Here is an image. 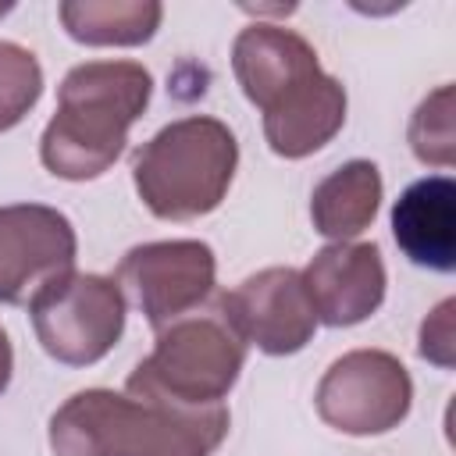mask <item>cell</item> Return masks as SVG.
<instances>
[{
  "label": "cell",
  "mask_w": 456,
  "mask_h": 456,
  "mask_svg": "<svg viewBox=\"0 0 456 456\" xmlns=\"http://www.w3.org/2000/svg\"><path fill=\"white\" fill-rule=\"evenodd\" d=\"M228 431V410L128 399L107 388L71 395L50 420L57 456H210Z\"/></svg>",
  "instance_id": "1"
},
{
  "label": "cell",
  "mask_w": 456,
  "mask_h": 456,
  "mask_svg": "<svg viewBox=\"0 0 456 456\" xmlns=\"http://www.w3.org/2000/svg\"><path fill=\"white\" fill-rule=\"evenodd\" d=\"M153 78L135 61H89L64 75L57 114L43 132V164L61 178H96L125 150L150 103Z\"/></svg>",
  "instance_id": "2"
},
{
  "label": "cell",
  "mask_w": 456,
  "mask_h": 456,
  "mask_svg": "<svg viewBox=\"0 0 456 456\" xmlns=\"http://www.w3.org/2000/svg\"><path fill=\"white\" fill-rule=\"evenodd\" d=\"M239 146L217 118H182L160 128L132 164L142 203L167 221L214 210L235 175Z\"/></svg>",
  "instance_id": "3"
},
{
  "label": "cell",
  "mask_w": 456,
  "mask_h": 456,
  "mask_svg": "<svg viewBox=\"0 0 456 456\" xmlns=\"http://www.w3.org/2000/svg\"><path fill=\"white\" fill-rule=\"evenodd\" d=\"M246 342L217 314L185 317L160 328L157 349L128 374L135 399H157L185 410L217 406L242 370Z\"/></svg>",
  "instance_id": "4"
},
{
  "label": "cell",
  "mask_w": 456,
  "mask_h": 456,
  "mask_svg": "<svg viewBox=\"0 0 456 456\" xmlns=\"http://www.w3.org/2000/svg\"><path fill=\"white\" fill-rule=\"evenodd\" d=\"M32 324L50 356L71 367L96 363L125 328V296L100 274H64L32 303Z\"/></svg>",
  "instance_id": "5"
},
{
  "label": "cell",
  "mask_w": 456,
  "mask_h": 456,
  "mask_svg": "<svg viewBox=\"0 0 456 456\" xmlns=\"http://www.w3.org/2000/svg\"><path fill=\"white\" fill-rule=\"evenodd\" d=\"M410 374L381 349L346 353L317 385V413L346 435H378L395 428L410 410Z\"/></svg>",
  "instance_id": "6"
},
{
  "label": "cell",
  "mask_w": 456,
  "mask_h": 456,
  "mask_svg": "<svg viewBox=\"0 0 456 456\" xmlns=\"http://www.w3.org/2000/svg\"><path fill=\"white\" fill-rule=\"evenodd\" d=\"M75 228L43 203L0 207V303H32L46 285L71 274Z\"/></svg>",
  "instance_id": "7"
},
{
  "label": "cell",
  "mask_w": 456,
  "mask_h": 456,
  "mask_svg": "<svg viewBox=\"0 0 456 456\" xmlns=\"http://www.w3.org/2000/svg\"><path fill=\"white\" fill-rule=\"evenodd\" d=\"M118 289L135 299L153 328H167L210 296L214 253L196 239L135 246L118 267Z\"/></svg>",
  "instance_id": "8"
},
{
  "label": "cell",
  "mask_w": 456,
  "mask_h": 456,
  "mask_svg": "<svg viewBox=\"0 0 456 456\" xmlns=\"http://www.w3.org/2000/svg\"><path fill=\"white\" fill-rule=\"evenodd\" d=\"M217 310L242 342H253L271 356L303 349L317 328L303 278L292 267H267L246 278L217 299Z\"/></svg>",
  "instance_id": "9"
},
{
  "label": "cell",
  "mask_w": 456,
  "mask_h": 456,
  "mask_svg": "<svg viewBox=\"0 0 456 456\" xmlns=\"http://www.w3.org/2000/svg\"><path fill=\"white\" fill-rule=\"evenodd\" d=\"M314 317L342 328L370 317L385 299V264L370 242H335L299 274Z\"/></svg>",
  "instance_id": "10"
},
{
  "label": "cell",
  "mask_w": 456,
  "mask_h": 456,
  "mask_svg": "<svg viewBox=\"0 0 456 456\" xmlns=\"http://www.w3.org/2000/svg\"><path fill=\"white\" fill-rule=\"evenodd\" d=\"M232 68L246 96L260 110H267L281 93H289L292 86L321 71L317 53L303 36H296L292 28L260 25V21L239 32L232 46Z\"/></svg>",
  "instance_id": "11"
},
{
  "label": "cell",
  "mask_w": 456,
  "mask_h": 456,
  "mask_svg": "<svg viewBox=\"0 0 456 456\" xmlns=\"http://www.w3.org/2000/svg\"><path fill=\"white\" fill-rule=\"evenodd\" d=\"M342 121H346V89L324 71H314L264 110L267 142L281 157H306L321 150L342 128Z\"/></svg>",
  "instance_id": "12"
},
{
  "label": "cell",
  "mask_w": 456,
  "mask_h": 456,
  "mask_svg": "<svg viewBox=\"0 0 456 456\" xmlns=\"http://www.w3.org/2000/svg\"><path fill=\"white\" fill-rule=\"evenodd\" d=\"M456 182L449 175H431L413 182L392 210V232L399 249L431 271L456 267Z\"/></svg>",
  "instance_id": "13"
},
{
  "label": "cell",
  "mask_w": 456,
  "mask_h": 456,
  "mask_svg": "<svg viewBox=\"0 0 456 456\" xmlns=\"http://www.w3.org/2000/svg\"><path fill=\"white\" fill-rule=\"evenodd\" d=\"M378 200H381L378 167L370 160H349L314 189V200H310L314 228L338 242L353 239L374 221Z\"/></svg>",
  "instance_id": "14"
},
{
  "label": "cell",
  "mask_w": 456,
  "mask_h": 456,
  "mask_svg": "<svg viewBox=\"0 0 456 456\" xmlns=\"http://www.w3.org/2000/svg\"><path fill=\"white\" fill-rule=\"evenodd\" d=\"M68 32L82 43H142L160 25V4L153 0H68L61 4Z\"/></svg>",
  "instance_id": "15"
},
{
  "label": "cell",
  "mask_w": 456,
  "mask_h": 456,
  "mask_svg": "<svg viewBox=\"0 0 456 456\" xmlns=\"http://www.w3.org/2000/svg\"><path fill=\"white\" fill-rule=\"evenodd\" d=\"M410 146L424 164L449 167L456 160V114H452V86L435 89L410 121Z\"/></svg>",
  "instance_id": "16"
},
{
  "label": "cell",
  "mask_w": 456,
  "mask_h": 456,
  "mask_svg": "<svg viewBox=\"0 0 456 456\" xmlns=\"http://www.w3.org/2000/svg\"><path fill=\"white\" fill-rule=\"evenodd\" d=\"M39 93H43L39 61L25 46L0 39V132L18 125L28 114V107L39 100Z\"/></svg>",
  "instance_id": "17"
},
{
  "label": "cell",
  "mask_w": 456,
  "mask_h": 456,
  "mask_svg": "<svg viewBox=\"0 0 456 456\" xmlns=\"http://www.w3.org/2000/svg\"><path fill=\"white\" fill-rule=\"evenodd\" d=\"M452 310L456 303L445 299L420 328V356L435 360L438 367H452Z\"/></svg>",
  "instance_id": "18"
},
{
  "label": "cell",
  "mask_w": 456,
  "mask_h": 456,
  "mask_svg": "<svg viewBox=\"0 0 456 456\" xmlns=\"http://www.w3.org/2000/svg\"><path fill=\"white\" fill-rule=\"evenodd\" d=\"M11 367H14V353H11L7 331L0 328V392H4V388H7V381H11Z\"/></svg>",
  "instance_id": "19"
}]
</instances>
